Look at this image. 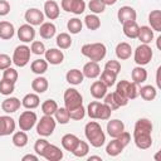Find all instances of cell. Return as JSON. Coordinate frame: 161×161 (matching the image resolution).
<instances>
[{"label":"cell","mask_w":161,"mask_h":161,"mask_svg":"<svg viewBox=\"0 0 161 161\" xmlns=\"http://www.w3.org/2000/svg\"><path fill=\"white\" fill-rule=\"evenodd\" d=\"M84 135L93 147H101L104 145L106 135L102 131V127L98 122H96V121L88 122L84 127Z\"/></svg>","instance_id":"cell-1"},{"label":"cell","mask_w":161,"mask_h":161,"mask_svg":"<svg viewBox=\"0 0 161 161\" xmlns=\"http://www.w3.org/2000/svg\"><path fill=\"white\" fill-rule=\"evenodd\" d=\"M80 53L93 62H99L106 57L107 48L103 43H91L84 44L80 49Z\"/></svg>","instance_id":"cell-2"},{"label":"cell","mask_w":161,"mask_h":161,"mask_svg":"<svg viewBox=\"0 0 161 161\" xmlns=\"http://www.w3.org/2000/svg\"><path fill=\"white\" fill-rule=\"evenodd\" d=\"M55 125H57V121H55V118H53V116L44 114L36 123V133L39 136L48 137L54 132Z\"/></svg>","instance_id":"cell-3"},{"label":"cell","mask_w":161,"mask_h":161,"mask_svg":"<svg viewBox=\"0 0 161 161\" xmlns=\"http://www.w3.org/2000/svg\"><path fill=\"white\" fill-rule=\"evenodd\" d=\"M30 54H31V52H30V48L28 47V45H25V44H21V45H18L16 48H15V50H14V54H13V63L16 65V67H20V68H23V67H25L28 63H29V60H30Z\"/></svg>","instance_id":"cell-4"},{"label":"cell","mask_w":161,"mask_h":161,"mask_svg":"<svg viewBox=\"0 0 161 161\" xmlns=\"http://www.w3.org/2000/svg\"><path fill=\"white\" fill-rule=\"evenodd\" d=\"M63 99H64V106H65V108L68 111H70L73 108H77V107L83 104V97L75 88L65 89Z\"/></svg>","instance_id":"cell-5"},{"label":"cell","mask_w":161,"mask_h":161,"mask_svg":"<svg viewBox=\"0 0 161 161\" xmlns=\"http://www.w3.org/2000/svg\"><path fill=\"white\" fill-rule=\"evenodd\" d=\"M153 57V53H152V49L148 44H141L136 48L135 50V62L137 65H146L151 62Z\"/></svg>","instance_id":"cell-6"},{"label":"cell","mask_w":161,"mask_h":161,"mask_svg":"<svg viewBox=\"0 0 161 161\" xmlns=\"http://www.w3.org/2000/svg\"><path fill=\"white\" fill-rule=\"evenodd\" d=\"M133 141L135 145L140 150H147L152 145V137H151V131H145V130H133Z\"/></svg>","instance_id":"cell-7"},{"label":"cell","mask_w":161,"mask_h":161,"mask_svg":"<svg viewBox=\"0 0 161 161\" xmlns=\"http://www.w3.org/2000/svg\"><path fill=\"white\" fill-rule=\"evenodd\" d=\"M38 121L36 113L33 111H24L20 116H19V127L21 131H30L35 123Z\"/></svg>","instance_id":"cell-8"},{"label":"cell","mask_w":161,"mask_h":161,"mask_svg":"<svg viewBox=\"0 0 161 161\" xmlns=\"http://www.w3.org/2000/svg\"><path fill=\"white\" fill-rule=\"evenodd\" d=\"M62 9L67 13H73L75 15H79L84 13L86 10V3L84 0H62Z\"/></svg>","instance_id":"cell-9"},{"label":"cell","mask_w":161,"mask_h":161,"mask_svg":"<svg viewBox=\"0 0 161 161\" xmlns=\"http://www.w3.org/2000/svg\"><path fill=\"white\" fill-rule=\"evenodd\" d=\"M24 18H25L26 23L33 26H36V25H40L44 23V13L36 8L28 9L24 14Z\"/></svg>","instance_id":"cell-10"},{"label":"cell","mask_w":161,"mask_h":161,"mask_svg":"<svg viewBox=\"0 0 161 161\" xmlns=\"http://www.w3.org/2000/svg\"><path fill=\"white\" fill-rule=\"evenodd\" d=\"M18 38L23 43H30L35 38V29L30 24H23L18 29Z\"/></svg>","instance_id":"cell-11"},{"label":"cell","mask_w":161,"mask_h":161,"mask_svg":"<svg viewBox=\"0 0 161 161\" xmlns=\"http://www.w3.org/2000/svg\"><path fill=\"white\" fill-rule=\"evenodd\" d=\"M117 18H118V21L121 24H125V23H128V21H136L137 13L133 8L126 5V6H122V8L118 9Z\"/></svg>","instance_id":"cell-12"},{"label":"cell","mask_w":161,"mask_h":161,"mask_svg":"<svg viewBox=\"0 0 161 161\" xmlns=\"http://www.w3.org/2000/svg\"><path fill=\"white\" fill-rule=\"evenodd\" d=\"M42 157H44L48 161H59L63 158V151L58 146L48 143V146L44 148L42 153Z\"/></svg>","instance_id":"cell-13"},{"label":"cell","mask_w":161,"mask_h":161,"mask_svg":"<svg viewBox=\"0 0 161 161\" xmlns=\"http://www.w3.org/2000/svg\"><path fill=\"white\" fill-rule=\"evenodd\" d=\"M15 121L10 116H0V136H9L15 131Z\"/></svg>","instance_id":"cell-14"},{"label":"cell","mask_w":161,"mask_h":161,"mask_svg":"<svg viewBox=\"0 0 161 161\" xmlns=\"http://www.w3.org/2000/svg\"><path fill=\"white\" fill-rule=\"evenodd\" d=\"M44 55H45V60H47L48 63L53 64V65L60 64V63L63 62V59H64L63 52L59 50V49H57V48H50V49L45 50Z\"/></svg>","instance_id":"cell-15"},{"label":"cell","mask_w":161,"mask_h":161,"mask_svg":"<svg viewBox=\"0 0 161 161\" xmlns=\"http://www.w3.org/2000/svg\"><path fill=\"white\" fill-rule=\"evenodd\" d=\"M82 73H83L84 77H87L89 79H94L101 74V67L98 65V62L91 60V62H88L83 65Z\"/></svg>","instance_id":"cell-16"},{"label":"cell","mask_w":161,"mask_h":161,"mask_svg":"<svg viewBox=\"0 0 161 161\" xmlns=\"http://www.w3.org/2000/svg\"><path fill=\"white\" fill-rule=\"evenodd\" d=\"M125 131V123L119 119H111L107 123V133L112 137L116 138L118 137L122 132Z\"/></svg>","instance_id":"cell-17"},{"label":"cell","mask_w":161,"mask_h":161,"mask_svg":"<svg viewBox=\"0 0 161 161\" xmlns=\"http://www.w3.org/2000/svg\"><path fill=\"white\" fill-rule=\"evenodd\" d=\"M59 5L54 1V0H48L44 3V15L50 19V20H55L59 18Z\"/></svg>","instance_id":"cell-18"},{"label":"cell","mask_w":161,"mask_h":161,"mask_svg":"<svg viewBox=\"0 0 161 161\" xmlns=\"http://www.w3.org/2000/svg\"><path fill=\"white\" fill-rule=\"evenodd\" d=\"M107 89H108V87H107L102 80H96V82L92 83L89 91H91V94H92L93 98H96V99H102V98L107 94Z\"/></svg>","instance_id":"cell-19"},{"label":"cell","mask_w":161,"mask_h":161,"mask_svg":"<svg viewBox=\"0 0 161 161\" xmlns=\"http://www.w3.org/2000/svg\"><path fill=\"white\" fill-rule=\"evenodd\" d=\"M21 106V102L16 98V97H10V98H6L1 102V109L6 113H14L16 112Z\"/></svg>","instance_id":"cell-20"},{"label":"cell","mask_w":161,"mask_h":161,"mask_svg":"<svg viewBox=\"0 0 161 161\" xmlns=\"http://www.w3.org/2000/svg\"><path fill=\"white\" fill-rule=\"evenodd\" d=\"M137 39L142 43V44H150L153 40V30L147 26V25H142L138 29V35Z\"/></svg>","instance_id":"cell-21"},{"label":"cell","mask_w":161,"mask_h":161,"mask_svg":"<svg viewBox=\"0 0 161 161\" xmlns=\"http://www.w3.org/2000/svg\"><path fill=\"white\" fill-rule=\"evenodd\" d=\"M39 104H40V99L36 93H28L21 99V106L25 107L26 109H34Z\"/></svg>","instance_id":"cell-22"},{"label":"cell","mask_w":161,"mask_h":161,"mask_svg":"<svg viewBox=\"0 0 161 161\" xmlns=\"http://www.w3.org/2000/svg\"><path fill=\"white\" fill-rule=\"evenodd\" d=\"M132 54V48L128 43L126 42H122V43H118L117 47H116V55L118 59L121 60H126L131 57Z\"/></svg>","instance_id":"cell-23"},{"label":"cell","mask_w":161,"mask_h":161,"mask_svg":"<svg viewBox=\"0 0 161 161\" xmlns=\"http://www.w3.org/2000/svg\"><path fill=\"white\" fill-rule=\"evenodd\" d=\"M123 148H125V147L121 145V142H119L118 138L116 137V138H113L112 141H109V142L107 143V146H106V152H107L108 156L116 157V156H118V155L123 151Z\"/></svg>","instance_id":"cell-24"},{"label":"cell","mask_w":161,"mask_h":161,"mask_svg":"<svg viewBox=\"0 0 161 161\" xmlns=\"http://www.w3.org/2000/svg\"><path fill=\"white\" fill-rule=\"evenodd\" d=\"M40 29H39V34L43 39H52L54 35H55V31H57V28L53 23L50 21H47V23H43L39 25Z\"/></svg>","instance_id":"cell-25"},{"label":"cell","mask_w":161,"mask_h":161,"mask_svg":"<svg viewBox=\"0 0 161 161\" xmlns=\"http://www.w3.org/2000/svg\"><path fill=\"white\" fill-rule=\"evenodd\" d=\"M15 29L10 21H0V39L9 40L14 36Z\"/></svg>","instance_id":"cell-26"},{"label":"cell","mask_w":161,"mask_h":161,"mask_svg":"<svg viewBox=\"0 0 161 161\" xmlns=\"http://www.w3.org/2000/svg\"><path fill=\"white\" fill-rule=\"evenodd\" d=\"M65 79H67V82H68L69 84L78 86V84H80V83L83 82L84 75H83L82 70H79V69H70V70L67 72Z\"/></svg>","instance_id":"cell-27"},{"label":"cell","mask_w":161,"mask_h":161,"mask_svg":"<svg viewBox=\"0 0 161 161\" xmlns=\"http://www.w3.org/2000/svg\"><path fill=\"white\" fill-rule=\"evenodd\" d=\"M131 77L136 84H141V83L146 82V79H147V70L142 65H137L136 68L132 69Z\"/></svg>","instance_id":"cell-28"},{"label":"cell","mask_w":161,"mask_h":161,"mask_svg":"<svg viewBox=\"0 0 161 161\" xmlns=\"http://www.w3.org/2000/svg\"><path fill=\"white\" fill-rule=\"evenodd\" d=\"M49 87V83H48V79L39 75L36 78L33 79L31 82V89L35 92V93H44Z\"/></svg>","instance_id":"cell-29"},{"label":"cell","mask_w":161,"mask_h":161,"mask_svg":"<svg viewBox=\"0 0 161 161\" xmlns=\"http://www.w3.org/2000/svg\"><path fill=\"white\" fill-rule=\"evenodd\" d=\"M78 141H79V138H78L75 135H73V133H67V135H64V136L62 137V146H63L64 150L72 152V151L74 150V147L77 146Z\"/></svg>","instance_id":"cell-30"},{"label":"cell","mask_w":161,"mask_h":161,"mask_svg":"<svg viewBox=\"0 0 161 161\" xmlns=\"http://www.w3.org/2000/svg\"><path fill=\"white\" fill-rule=\"evenodd\" d=\"M122 28H123V34H125L127 38H130V39H136V38H137L140 26L137 25L136 21L125 23V24H122Z\"/></svg>","instance_id":"cell-31"},{"label":"cell","mask_w":161,"mask_h":161,"mask_svg":"<svg viewBox=\"0 0 161 161\" xmlns=\"http://www.w3.org/2000/svg\"><path fill=\"white\" fill-rule=\"evenodd\" d=\"M148 23L150 28L155 31H161V11L160 10H152L148 14Z\"/></svg>","instance_id":"cell-32"},{"label":"cell","mask_w":161,"mask_h":161,"mask_svg":"<svg viewBox=\"0 0 161 161\" xmlns=\"http://www.w3.org/2000/svg\"><path fill=\"white\" fill-rule=\"evenodd\" d=\"M138 94H141V97L145 101H153L157 96V91L153 86H143L138 89Z\"/></svg>","instance_id":"cell-33"},{"label":"cell","mask_w":161,"mask_h":161,"mask_svg":"<svg viewBox=\"0 0 161 161\" xmlns=\"http://www.w3.org/2000/svg\"><path fill=\"white\" fill-rule=\"evenodd\" d=\"M30 68H31V72L35 73V74H43L47 72L48 69V62L45 59H35L34 62H31L30 64Z\"/></svg>","instance_id":"cell-34"},{"label":"cell","mask_w":161,"mask_h":161,"mask_svg":"<svg viewBox=\"0 0 161 161\" xmlns=\"http://www.w3.org/2000/svg\"><path fill=\"white\" fill-rule=\"evenodd\" d=\"M58 109V103L54 99H47L42 103V112L47 116H53Z\"/></svg>","instance_id":"cell-35"},{"label":"cell","mask_w":161,"mask_h":161,"mask_svg":"<svg viewBox=\"0 0 161 161\" xmlns=\"http://www.w3.org/2000/svg\"><path fill=\"white\" fill-rule=\"evenodd\" d=\"M54 117H55V121L60 125H67L69 121H70V117H69V112L65 107H58V109L55 111L54 113Z\"/></svg>","instance_id":"cell-36"},{"label":"cell","mask_w":161,"mask_h":161,"mask_svg":"<svg viewBox=\"0 0 161 161\" xmlns=\"http://www.w3.org/2000/svg\"><path fill=\"white\" fill-rule=\"evenodd\" d=\"M84 24L89 30H97L101 26V20L96 14H88L84 18Z\"/></svg>","instance_id":"cell-37"},{"label":"cell","mask_w":161,"mask_h":161,"mask_svg":"<svg viewBox=\"0 0 161 161\" xmlns=\"http://www.w3.org/2000/svg\"><path fill=\"white\" fill-rule=\"evenodd\" d=\"M88 151H89V145H88L86 141L79 140L78 143H77V146H75L74 150L72 151V153H73L75 157H84V156H87Z\"/></svg>","instance_id":"cell-38"},{"label":"cell","mask_w":161,"mask_h":161,"mask_svg":"<svg viewBox=\"0 0 161 161\" xmlns=\"http://www.w3.org/2000/svg\"><path fill=\"white\" fill-rule=\"evenodd\" d=\"M13 143L16 147H24L28 143V135L25 133V131H18L13 135Z\"/></svg>","instance_id":"cell-39"},{"label":"cell","mask_w":161,"mask_h":161,"mask_svg":"<svg viewBox=\"0 0 161 161\" xmlns=\"http://www.w3.org/2000/svg\"><path fill=\"white\" fill-rule=\"evenodd\" d=\"M57 45L60 49H68L72 45V38L68 33H60L57 35Z\"/></svg>","instance_id":"cell-40"},{"label":"cell","mask_w":161,"mask_h":161,"mask_svg":"<svg viewBox=\"0 0 161 161\" xmlns=\"http://www.w3.org/2000/svg\"><path fill=\"white\" fill-rule=\"evenodd\" d=\"M67 28H68V30L70 31V34H78V33L82 30V28H83V23H82V20L78 19V18H72V19L68 20Z\"/></svg>","instance_id":"cell-41"},{"label":"cell","mask_w":161,"mask_h":161,"mask_svg":"<svg viewBox=\"0 0 161 161\" xmlns=\"http://www.w3.org/2000/svg\"><path fill=\"white\" fill-rule=\"evenodd\" d=\"M116 78H117L116 74H113V73H111V72H108V70H106V69L101 73V80H102L108 88L112 87V86H114Z\"/></svg>","instance_id":"cell-42"},{"label":"cell","mask_w":161,"mask_h":161,"mask_svg":"<svg viewBox=\"0 0 161 161\" xmlns=\"http://www.w3.org/2000/svg\"><path fill=\"white\" fill-rule=\"evenodd\" d=\"M88 8L89 10L93 13V14H102L104 10H106V5L101 1V0H89V4H88Z\"/></svg>","instance_id":"cell-43"},{"label":"cell","mask_w":161,"mask_h":161,"mask_svg":"<svg viewBox=\"0 0 161 161\" xmlns=\"http://www.w3.org/2000/svg\"><path fill=\"white\" fill-rule=\"evenodd\" d=\"M15 89V83H11L9 80L1 79L0 80V93L4 96H10Z\"/></svg>","instance_id":"cell-44"},{"label":"cell","mask_w":161,"mask_h":161,"mask_svg":"<svg viewBox=\"0 0 161 161\" xmlns=\"http://www.w3.org/2000/svg\"><path fill=\"white\" fill-rule=\"evenodd\" d=\"M111 113H112V109L106 103H101L97 112V119H109Z\"/></svg>","instance_id":"cell-45"},{"label":"cell","mask_w":161,"mask_h":161,"mask_svg":"<svg viewBox=\"0 0 161 161\" xmlns=\"http://www.w3.org/2000/svg\"><path fill=\"white\" fill-rule=\"evenodd\" d=\"M45 45H44V43L43 42H40V40H33L31 42V45H30V52L33 53V54H35V55H42V54H44L45 53Z\"/></svg>","instance_id":"cell-46"},{"label":"cell","mask_w":161,"mask_h":161,"mask_svg":"<svg viewBox=\"0 0 161 161\" xmlns=\"http://www.w3.org/2000/svg\"><path fill=\"white\" fill-rule=\"evenodd\" d=\"M68 112H69V117L72 119H75V121H80L86 116V109H84L83 104L79 106V107H77V108H73V109H70Z\"/></svg>","instance_id":"cell-47"},{"label":"cell","mask_w":161,"mask_h":161,"mask_svg":"<svg viewBox=\"0 0 161 161\" xmlns=\"http://www.w3.org/2000/svg\"><path fill=\"white\" fill-rule=\"evenodd\" d=\"M133 130H145V131L152 132V122L148 118H140L136 121Z\"/></svg>","instance_id":"cell-48"},{"label":"cell","mask_w":161,"mask_h":161,"mask_svg":"<svg viewBox=\"0 0 161 161\" xmlns=\"http://www.w3.org/2000/svg\"><path fill=\"white\" fill-rule=\"evenodd\" d=\"M18 77H19V75H18L16 69H14V68H11V67H9V68L4 69L3 79L9 80V82H11V83H15V82L18 80Z\"/></svg>","instance_id":"cell-49"},{"label":"cell","mask_w":161,"mask_h":161,"mask_svg":"<svg viewBox=\"0 0 161 161\" xmlns=\"http://www.w3.org/2000/svg\"><path fill=\"white\" fill-rule=\"evenodd\" d=\"M104 69L117 75V74L121 72V64H119L118 60H113V59H111V60H108V62L104 64Z\"/></svg>","instance_id":"cell-50"},{"label":"cell","mask_w":161,"mask_h":161,"mask_svg":"<svg viewBox=\"0 0 161 161\" xmlns=\"http://www.w3.org/2000/svg\"><path fill=\"white\" fill-rule=\"evenodd\" d=\"M99 104H101V102H98V101H93V102H91V103L88 104V107H87V113H88V116H89L91 118L97 119V112H98Z\"/></svg>","instance_id":"cell-51"},{"label":"cell","mask_w":161,"mask_h":161,"mask_svg":"<svg viewBox=\"0 0 161 161\" xmlns=\"http://www.w3.org/2000/svg\"><path fill=\"white\" fill-rule=\"evenodd\" d=\"M128 86H130V82H128V80H119V82L117 83L116 92H118L121 96H123V97H126V98H127ZM127 99H128V98H127Z\"/></svg>","instance_id":"cell-52"},{"label":"cell","mask_w":161,"mask_h":161,"mask_svg":"<svg viewBox=\"0 0 161 161\" xmlns=\"http://www.w3.org/2000/svg\"><path fill=\"white\" fill-rule=\"evenodd\" d=\"M48 143H49V142H48L47 140H44V138L36 140V141H35V145H34V151L36 152V155L42 156V153H43L44 148L48 146Z\"/></svg>","instance_id":"cell-53"},{"label":"cell","mask_w":161,"mask_h":161,"mask_svg":"<svg viewBox=\"0 0 161 161\" xmlns=\"http://www.w3.org/2000/svg\"><path fill=\"white\" fill-rule=\"evenodd\" d=\"M138 84H136L135 82H130L128 86V92H127V98L128 99H135L138 96Z\"/></svg>","instance_id":"cell-54"},{"label":"cell","mask_w":161,"mask_h":161,"mask_svg":"<svg viewBox=\"0 0 161 161\" xmlns=\"http://www.w3.org/2000/svg\"><path fill=\"white\" fill-rule=\"evenodd\" d=\"M13 63V59L8 55V54H4V53H0V70H4L6 68H9Z\"/></svg>","instance_id":"cell-55"},{"label":"cell","mask_w":161,"mask_h":161,"mask_svg":"<svg viewBox=\"0 0 161 161\" xmlns=\"http://www.w3.org/2000/svg\"><path fill=\"white\" fill-rule=\"evenodd\" d=\"M112 96H113V99H114V102H116V104L118 106V107H125V106H127V103H128V101L130 99H127L126 97H123V96H121L118 92H112Z\"/></svg>","instance_id":"cell-56"},{"label":"cell","mask_w":161,"mask_h":161,"mask_svg":"<svg viewBox=\"0 0 161 161\" xmlns=\"http://www.w3.org/2000/svg\"><path fill=\"white\" fill-rule=\"evenodd\" d=\"M103 98H104V102H103V103H106V104H107V106H108V107H109L112 111H116L117 108H119V107L116 104V102H114V99H113L112 93H107V94H106Z\"/></svg>","instance_id":"cell-57"},{"label":"cell","mask_w":161,"mask_h":161,"mask_svg":"<svg viewBox=\"0 0 161 161\" xmlns=\"http://www.w3.org/2000/svg\"><path fill=\"white\" fill-rule=\"evenodd\" d=\"M118 141L121 142V145L123 146V147H126L128 143H130V141H131V135L128 133V132H126V131H123L118 137Z\"/></svg>","instance_id":"cell-58"},{"label":"cell","mask_w":161,"mask_h":161,"mask_svg":"<svg viewBox=\"0 0 161 161\" xmlns=\"http://www.w3.org/2000/svg\"><path fill=\"white\" fill-rule=\"evenodd\" d=\"M10 13V4L6 0H0V16H5Z\"/></svg>","instance_id":"cell-59"},{"label":"cell","mask_w":161,"mask_h":161,"mask_svg":"<svg viewBox=\"0 0 161 161\" xmlns=\"http://www.w3.org/2000/svg\"><path fill=\"white\" fill-rule=\"evenodd\" d=\"M21 160H23V161H29V160H31V161H38V160H39V157H38V156H35V155L29 153V155L23 156V158H21Z\"/></svg>","instance_id":"cell-60"},{"label":"cell","mask_w":161,"mask_h":161,"mask_svg":"<svg viewBox=\"0 0 161 161\" xmlns=\"http://www.w3.org/2000/svg\"><path fill=\"white\" fill-rule=\"evenodd\" d=\"M101 1H102L106 6H107V5H113V4L117 3V0H101Z\"/></svg>","instance_id":"cell-61"},{"label":"cell","mask_w":161,"mask_h":161,"mask_svg":"<svg viewBox=\"0 0 161 161\" xmlns=\"http://www.w3.org/2000/svg\"><path fill=\"white\" fill-rule=\"evenodd\" d=\"M91 160H98V161H102V158H101L99 156H89V157H88V161H91Z\"/></svg>","instance_id":"cell-62"},{"label":"cell","mask_w":161,"mask_h":161,"mask_svg":"<svg viewBox=\"0 0 161 161\" xmlns=\"http://www.w3.org/2000/svg\"><path fill=\"white\" fill-rule=\"evenodd\" d=\"M160 40H161V36L157 38V48H160Z\"/></svg>","instance_id":"cell-63"}]
</instances>
